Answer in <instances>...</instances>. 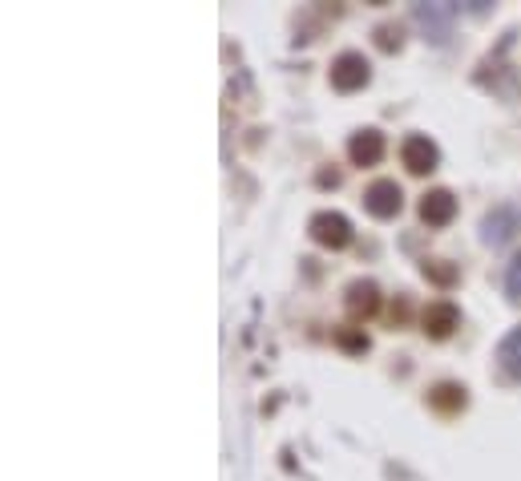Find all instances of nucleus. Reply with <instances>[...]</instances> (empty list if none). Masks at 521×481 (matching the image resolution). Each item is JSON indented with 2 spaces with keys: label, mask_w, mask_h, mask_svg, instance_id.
Returning a JSON list of instances; mask_svg holds the SVG:
<instances>
[{
  "label": "nucleus",
  "mask_w": 521,
  "mask_h": 481,
  "mask_svg": "<svg viewBox=\"0 0 521 481\" xmlns=\"http://www.w3.org/2000/svg\"><path fill=\"white\" fill-rule=\"evenodd\" d=\"M453 215H457V199L449 195V190H433V195H425V203H421V219L425 223L445 227Z\"/></svg>",
  "instance_id": "obj_5"
},
{
  "label": "nucleus",
  "mask_w": 521,
  "mask_h": 481,
  "mask_svg": "<svg viewBox=\"0 0 521 481\" xmlns=\"http://www.w3.org/2000/svg\"><path fill=\"white\" fill-rule=\"evenodd\" d=\"M457 308L453 304H429V312H425V328L433 332V336H449L453 328H457Z\"/></svg>",
  "instance_id": "obj_8"
},
{
  "label": "nucleus",
  "mask_w": 521,
  "mask_h": 481,
  "mask_svg": "<svg viewBox=\"0 0 521 481\" xmlns=\"http://www.w3.org/2000/svg\"><path fill=\"white\" fill-rule=\"evenodd\" d=\"M400 203H404L400 186L388 182V178H380V182H372V186L364 190V207H368L376 219H392V215L400 211Z\"/></svg>",
  "instance_id": "obj_3"
},
{
  "label": "nucleus",
  "mask_w": 521,
  "mask_h": 481,
  "mask_svg": "<svg viewBox=\"0 0 521 481\" xmlns=\"http://www.w3.org/2000/svg\"><path fill=\"white\" fill-rule=\"evenodd\" d=\"M497 360H501V368H505L509 376H517V380H521V328H513V332L501 340Z\"/></svg>",
  "instance_id": "obj_9"
},
{
  "label": "nucleus",
  "mask_w": 521,
  "mask_h": 481,
  "mask_svg": "<svg viewBox=\"0 0 521 481\" xmlns=\"http://www.w3.org/2000/svg\"><path fill=\"white\" fill-rule=\"evenodd\" d=\"M433 401L441 409H457V405H465V389H457V384H441V389L433 393Z\"/></svg>",
  "instance_id": "obj_12"
},
{
  "label": "nucleus",
  "mask_w": 521,
  "mask_h": 481,
  "mask_svg": "<svg viewBox=\"0 0 521 481\" xmlns=\"http://www.w3.org/2000/svg\"><path fill=\"white\" fill-rule=\"evenodd\" d=\"M505 292H509V300H517L521 304V251L513 255V263L505 267Z\"/></svg>",
  "instance_id": "obj_11"
},
{
  "label": "nucleus",
  "mask_w": 521,
  "mask_h": 481,
  "mask_svg": "<svg viewBox=\"0 0 521 481\" xmlns=\"http://www.w3.org/2000/svg\"><path fill=\"white\" fill-rule=\"evenodd\" d=\"M311 239H316L320 247H348L352 223L344 215H336V211H324V215L311 219Z\"/></svg>",
  "instance_id": "obj_1"
},
{
  "label": "nucleus",
  "mask_w": 521,
  "mask_h": 481,
  "mask_svg": "<svg viewBox=\"0 0 521 481\" xmlns=\"http://www.w3.org/2000/svg\"><path fill=\"white\" fill-rule=\"evenodd\" d=\"M517 227H521V215H517V211H509V207H497V211L485 219V243H493V247H497V243H505Z\"/></svg>",
  "instance_id": "obj_7"
},
{
  "label": "nucleus",
  "mask_w": 521,
  "mask_h": 481,
  "mask_svg": "<svg viewBox=\"0 0 521 481\" xmlns=\"http://www.w3.org/2000/svg\"><path fill=\"white\" fill-rule=\"evenodd\" d=\"M449 17H453V9H437V5H421V9H416V21H421V25L433 33V41H445Z\"/></svg>",
  "instance_id": "obj_10"
},
{
  "label": "nucleus",
  "mask_w": 521,
  "mask_h": 481,
  "mask_svg": "<svg viewBox=\"0 0 521 481\" xmlns=\"http://www.w3.org/2000/svg\"><path fill=\"white\" fill-rule=\"evenodd\" d=\"M348 154H352V162H356V166H376V162H380V154H384V138H380L376 130H364V134H356V138H352Z\"/></svg>",
  "instance_id": "obj_6"
},
{
  "label": "nucleus",
  "mask_w": 521,
  "mask_h": 481,
  "mask_svg": "<svg viewBox=\"0 0 521 481\" xmlns=\"http://www.w3.org/2000/svg\"><path fill=\"white\" fill-rule=\"evenodd\" d=\"M332 85L344 89V93L368 85V61H364V53H340L332 61Z\"/></svg>",
  "instance_id": "obj_2"
},
{
  "label": "nucleus",
  "mask_w": 521,
  "mask_h": 481,
  "mask_svg": "<svg viewBox=\"0 0 521 481\" xmlns=\"http://www.w3.org/2000/svg\"><path fill=\"white\" fill-rule=\"evenodd\" d=\"M400 154H404V166H408L412 174H425V170H433V166H437V158H441V154H437V146H433L425 134L408 138Z\"/></svg>",
  "instance_id": "obj_4"
}]
</instances>
